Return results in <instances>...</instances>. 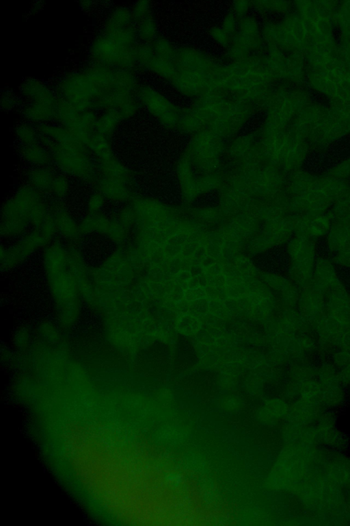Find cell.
Returning a JSON list of instances; mask_svg holds the SVG:
<instances>
[{
    "label": "cell",
    "mask_w": 350,
    "mask_h": 526,
    "mask_svg": "<svg viewBox=\"0 0 350 526\" xmlns=\"http://www.w3.org/2000/svg\"><path fill=\"white\" fill-rule=\"evenodd\" d=\"M82 69L92 87L95 111H115L122 121L137 113L140 105L135 95L139 84L135 71L91 62Z\"/></svg>",
    "instance_id": "cell-1"
},
{
    "label": "cell",
    "mask_w": 350,
    "mask_h": 526,
    "mask_svg": "<svg viewBox=\"0 0 350 526\" xmlns=\"http://www.w3.org/2000/svg\"><path fill=\"white\" fill-rule=\"evenodd\" d=\"M49 214V205L43 195L25 185L3 204L1 210V236L17 238L25 234L29 226L39 229Z\"/></svg>",
    "instance_id": "cell-2"
},
{
    "label": "cell",
    "mask_w": 350,
    "mask_h": 526,
    "mask_svg": "<svg viewBox=\"0 0 350 526\" xmlns=\"http://www.w3.org/2000/svg\"><path fill=\"white\" fill-rule=\"evenodd\" d=\"M40 142L51 155L53 163L62 173L92 184L96 175V160L80 140L54 142L40 135Z\"/></svg>",
    "instance_id": "cell-3"
},
{
    "label": "cell",
    "mask_w": 350,
    "mask_h": 526,
    "mask_svg": "<svg viewBox=\"0 0 350 526\" xmlns=\"http://www.w3.org/2000/svg\"><path fill=\"white\" fill-rule=\"evenodd\" d=\"M20 112L36 125L53 121L57 96L53 88L35 77L25 79L18 86Z\"/></svg>",
    "instance_id": "cell-4"
},
{
    "label": "cell",
    "mask_w": 350,
    "mask_h": 526,
    "mask_svg": "<svg viewBox=\"0 0 350 526\" xmlns=\"http://www.w3.org/2000/svg\"><path fill=\"white\" fill-rule=\"evenodd\" d=\"M135 49L117 43L100 32L91 40L89 56L93 64L136 71Z\"/></svg>",
    "instance_id": "cell-5"
},
{
    "label": "cell",
    "mask_w": 350,
    "mask_h": 526,
    "mask_svg": "<svg viewBox=\"0 0 350 526\" xmlns=\"http://www.w3.org/2000/svg\"><path fill=\"white\" fill-rule=\"evenodd\" d=\"M53 90L57 98L81 111L94 110V97L91 83L83 69L64 72L55 82Z\"/></svg>",
    "instance_id": "cell-6"
},
{
    "label": "cell",
    "mask_w": 350,
    "mask_h": 526,
    "mask_svg": "<svg viewBox=\"0 0 350 526\" xmlns=\"http://www.w3.org/2000/svg\"><path fill=\"white\" fill-rule=\"evenodd\" d=\"M135 95L139 105L161 123L167 127L179 124L182 109L151 85L139 83Z\"/></svg>",
    "instance_id": "cell-7"
},
{
    "label": "cell",
    "mask_w": 350,
    "mask_h": 526,
    "mask_svg": "<svg viewBox=\"0 0 350 526\" xmlns=\"http://www.w3.org/2000/svg\"><path fill=\"white\" fill-rule=\"evenodd\" d=\"M100 32L117 43L128 47L138 44L135 23L130 8L116 5L111 9L103 23Z\"/></svg>",
    "instance_id": "cell-8"
},
{
    "label": "cell",
    "mask_w": 350,
    "mask_h": 526,
    "mask_svg": "<svg viewBox=\"0 0 350 526\" xmlns=\"http://www.w3.org/2000/svg\"><path fill=\"white\" fill-rule=\"evenodd\" d=\"M98 113L95 110L81 111L69 103L57 99L53 122L68 129L76 139L82 140L95 129Z\"/></svg>",
    "instance_id": "cell-9"
},
{
    "label": "cell",
    "mask_w": 350,
    "mask_h": 526,
    "mask_svg": "<svg viewBox=\"0 0 350 526\" xmlns=\"http://www.w3.org/2000/svg\"><path fill=\"white\" fill-rule=\"evenodd\" d=\"M79 224L81 236L97 234L107 237L117 245L124 244L130 236V232L126 228L102 211L87 214Z\"/></svg>",
    "instance_id": "cell-10"
},
{
    "label": "cell",
    "mask_w": 350,
    "mask_h": 526,
    "mask_svg": "<svg viewBox=\"0 0 350 526\" xmlns=\"http://www.w3.org/2000/svg\"><path fill=\"white\" fill-rule=\"evenodd\" d=\"M49 244L39 229H33L25 233L10 247L5 249L1 248L2 268L8 269L14 267L39 248Z\"/></svg>",
    "instance_id": "cell-11"
},
{
    "label": "cell",
    "mask_w": 350,
    "mask_h": 526,
    "mask_svg": "<svg viewBox=\"0 0 350 526\" xmlns=\"http://www.w3.org/2000/svg\"><path fill=\"white\" fill-rule=\"evenodd\" d=\"M325 301V293L312 283L300 289L297 310L310 328L324 314Z\"/></svg>",
    "instance_id": "cell-12"
},
{
    "label": "cell",
    "mask_w": 350,
    "mask_h": 526,
    "mask_svg": "<svg viewBox=\"0 0 350 526\" xmlns=\"http://www.w3.org/2000/svg\"><path fill=\"white\" fill-rule=\"evenodd\" d=\"M137 68L151 72L171 81L176 73L173 62L162 59L153 51L150 44L138 42L135 49Z\"/></svg>",
    "instance_id": "cell-13"
},
{
    "label": "cell",
    "mask_w": 350,
    "mask_h": 526,
    "mask_svg": "<svg viewBox=\"0 0 350 526\" xmlns=\"http://www.w3.org/2000/svg\"><path fill=\"white\" fill-rule=\"evenodd\" d=\"M325 315L350 328V292L343 283L325 295Z\"/></svg>",
    "instance_id": "cell-14"
},
{
    "label": "cell",
    "mask_w": 350,
    "mask_h": 526,
    "mask_svg": "<svg viewBox=\"0 0 350 526\" xmlns=\"http://www.w3.org/2000/svg\"><path fill=\"white\" fill-rule=\"evenodd\" d=\"M57 232L70 245H77L81 236L79 224L76 222L61 200H55L49 205Z\"/></svg>",
    "instance_id": "cell-15"
},
{
    "label": "cell",
    "mask_w": 350,
    "mask_h": 526,
    "mask_svg": "<svg viewBox=\"0 0 350 526\" xmlns=\"http://www.w3.org/2000/svg\"><path fill=\"white\" fill-rule=\"evenodd\" d=\"M252 55L260 53L264 43L261 23L255 15L249 14L239 20L234 35Z\"/></svg>",
    "instance_id": "cell-16"
},
{
    "label": "cell",
    "mask_w": 350,
    "mask_h": 526,
    "mask_svg": "<svg viewBox=\"0 0 350 526\" xmlns=\"http://www.w3.org/2000/svg\"><path fill=\"white\" fill-rule=\"evenodd\" d=\"M55 175L51 165L33 167L26 175L27 185L42 195L50 194Z\"/></svg>",
    "instance_id": "cell-17"
},
{
    "label": "cell",
    "mask_w": 350,
    "mask_h": 526,
    "mask_svg": "<svg viewBox=\"0 0 350 526\" xmlns=\"http://www.w3.org/2000/svg\"><path fill=\"white\" fill-rule=\"evenodd\" d=\"M18 152L21 158L33 167L49 166L53 163L50 151L40 142L19 145Z\"/></svg>",
    "instance_id": "cell-18"
},
{
    "label": "cell",
    "mask_w": 350,
    "mask_h": 526,
    "mask_svg": "<svg viewBox=\"0 0 350 526\" xmlns=\"http://www.w3.org/2000/svg\"><path fill=\"white\" fill-rule=\"evenodd\" d=\"M88 148L95 160L113 155L111 139L102 135L95 129L85 136L81 140Z\"/></svg>",
    "instance_id": "cell-19"
},
{
    "label": "cell",
    "mask_w": 350,
    "mask_h": 526,
    "mask_svg": "<svg viewBox=\"0 0 350 526\" xmlns=\"http://www.w3.org/2000/svg\"><path fill=\"white\" fill-rule=\"evenodd\" d=\"M122 118L115 111L103 110L98 114L95 123V130L108 138H111Z\"/></svg>",
    "instance_id": "cell-20"
},
{
    "label": "cell",
    "mask_w": 350,
    "mask_h": 526,
    "mask_svg": "<svg viewBox=\"0 0 350 526\" xmlns=\"http://www.w3.org/2000/svg\"><path fill=\"white\" fill-rule=\"evenodd\" d=\"M36 127L40 136L54 142L76 139L68 129L53 121L40 124Z\"/></svg>",
    "instance_id": "cell-21"
},
{
    "label": "cell",
    "mask_w": 350,
    "mask_h": 526,
    "mask_svg": "<svg viewBox=\"0 0 350 526\" xmlns=\"http://www.w3.org/2000/svg\"><path fill=\"white\" fill-rule=\"evenodd\" d=\"M135 27L141 43L151 44L159 36L157 23L152 14L136 23Z\"/></svg>",
    "instance_id": "cell-22"
},
{
    "label": "cell",
    "mask_w": 350,
    "mask_h": 526,
    "mask_svg": "<svg viewBox=\"0 0 350 526\" xmlns=\"http://www.w3.org/2000/svg\"><path fill=\"white\" fill-rule=\"evenodd\" d=\"M19 145H29L40 142V134L36 125L23 120L17 123L14 129Z\"/></svg>",
    "instance_id": "cell-23"
},
{
    "label": "cell",
    "mask_w": 350,
    "mask_h": 526,
    "mask_svg": "<svg viewBox=\"0 0 350 526\" xmlns=\"http://www.w3.org/2000/svg\"><path fill=\"white\" fill-rule=\"evenodd\" d=\"M154 53L159 58L173 62L176 49L167 38L158 36L150 44Z\"/></svg>",
    "instance_id": "cell-24"
},
{
    "label": "cell",
    "mask_w": 350,
    "mask_h": 526,
    "mask_svg": "<svg viewBox=\"0 0 350 526\" xmlns=\"http://www.w3.org/2000/svg\"><path fill=\"white\" fill-rule=\"evenodd\" d=\"M111 216L120 225L130 231H131L133 226L136 224V215L132 205H129V204H126L123 205Z\"/></svg>",
    "instance_id": "cell-25"
},
{
    "label": "cell",
    "mask_w": 350,
    "mask_h": 526,
    "mask_svg": "<svg viewBox=\"0 0 350 526\" xmlns=\"http://www.w3.org/2000/svg\"><path fill=\"white\" fill-rule=\"evenodd\" d=\"M70 190V184L68 176L63 173L56 174L50 194L56 200L62 201L68 196Z\"/></svg>",
    "instance_id": "cell-26"
},
{
    "label": "cell",
    "mask_w": 350,
    "mask_h": 526,
    "mask_svg": "<svg viewBox=\"0 0 350 526\" xmlns=\"http://www.w3.org/2000/svg\"><path fill=\"white\" fill-rule=\"evenodd\" d=\"M135 23L152 14L151 3L148 1H137L130 8Z\"/></svg>",
    "instance_id": "cell-27"
},
{
    "label": "cell",
    "mask_w": 350,
    "mask_h": 526,
    "mask_svg": "<svg viewBox=\"0 0 350 526\" xmlns=\"http://www.w3.org/2000/svg\"><path fill=\"white\" fill-rule=\"evenodd\" d=\"M0 105L3 111L10 112L20 106V98L12 90L5 89L1 92L0 96Z\"/></svg>",
    "instance_id": "cell-28"
},
{
    "label": "cell",
    "mask_w": 350,
    "mask_h": 526,
    "mask_svg": "<svg viewBox=\"0 0 350 526\" xmlns=\"http://www.w3.org/2000/svg\"><path fill=\"white\" fill-rule=\"evenodd\" d=\"M208 34L218 45L225 48L228 47L233 38L225 32L220 25L211 27L208 30Z\"/></svg>",
    "instance_id": "cell-29"
},
{
    "label": "cell",
    "mask_w": 350,
    "mask_h": 526,
    "mask_svg": "<svg viewBox=\"0 0 350 526\" xmlns=\"http://www.w3.org/2000/svg\"><path fill=\"white\" fill-rule=\"evenodd\" d=\"M329 361L339 371L350 364V351L337 349L329 356Z\"/></svg>",
    "instance_id": "cell-30"
},
{
    "label": "cell",
    "mask_w": 350,
    "mask_h": 526,
    "mask_svg": "<svg viewBox=\"0 0 350 526\" xmlns=\"http://www.w3.org/2000/svg\"><path fill=\"white\" fill-rule=\"evenodd\" d=\"M106 199L99 192H93L88 199L86 209L87 214H94L101 212L104 207Z\"/></svg>",
    "instance_id": "cell-31"
},
{
    "label": "cell",
    "mask_w": 350,
    "mask_h": 526,
    "mask_svg": "<svg viewBox=\"0 0 350 526\" xmlns=\"http://www.w3.org/2000/svg\"><path fill=\"white\" fill-rule=\"evenodd\" d=\"M238 23L239 19L230 10L224 16L220 26L225 32L233 37L237 32Z\"/></svg>",
    "instance_id": "cell-32"
},
{
    "label": "cell",
    "mask_w": 350,
    "mask_h": 526,
    "mask_svg": "<svg viewBox=\"0 0 350 526\" xmlns=\"http://www.w3.org/2000/svg\"><path fill=\"white\" fill-rule=\"evenodd\" d=\"M39 230L42 236L51 243L57 231L53 218L49 212Z\"/></svg>",
    "instance_id": "cell-33"
},
{
    "label": "cell",
    "mask_w": 350,
    "mask_h": 526,
    "mask_svg": "<svg viewBox=\"0 0 350 526\" xmlns=\"http://www.w3.org/2000/svg\"><path fill=\"white\" fill-rule=\"evenodd\" d=\"M252 8V1H236L232 3L230 11L239 20L250 14V11Z\"/></svg>",
    "instance_id": "cell-34"
},
{
    "label": "cell",
    "mask_w": 350,
    "mask_h": 526,
    "mask_svg": "<svg viewBox=\"0 0 350 526\" xmlns=\"http://www.w3.org/2000/svg\"><path fill=\"white\" fill-rule=\"evenodd\" d=\"M337 349L350 351V328L348 329L339 338L336 344Z\"/></svg>",
    "instance_id": "cell-35"
},
{
    "label": "cell",
    "mask_w": 350,
    "mask_h": 526,
    "mask_svg": "<svg viewBox=\"0 0 350 526\" xmlns=\"http://www.w3.org/2000/svg\"><path fill=\"white\" fill-rule=\"evenodd\" d=\"M340 384L345 386L350 385V364L338 371Z\"/></svg>",
    "instance_id": "cell-36"
},
{
    "label": "cell",
    "mask_w": 350,
    "mask_h": 526,
    "mask_svg": "<svg viewBox=\"0 0 350 526\" xmlns=\"http://www.w3.org/2000/svg\"><path fill=\"white\" fill-rule=\"evenodd\" d=\"M80 3H81L80 5L82 7L83 10H90L93 5V2L90 1H81Z\"/></svg>",
    "instance_id": "cell-37"
}]
</instances>
